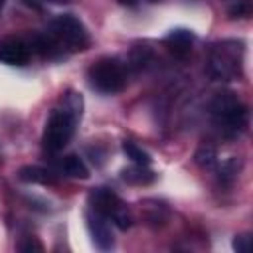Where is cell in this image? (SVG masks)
Wrapping results in <instances>:
<instances>
[{
	"label": "cell",
	"instance_id": "7c38bea8",
	"mask_svg": "<svg viewBox=\"0 0 253 253\" xmlns=\"http://www.w3.org/2000/svg\"><path fill=\"white\" fill-rule=\"evenodd\" d=\"M61 170H63L67 176H71V178H79V180H87V178H89V168H87L85 162H83L79 156H75V154H69V156L63 158Z\"/></svg>",
	"mask_w": 253,
	"mask_h": 253
},
{
	"label": "cell",
	"instance_id": "ac0fdd59",
	"mask_svg": "<svg viewBox=\"0 0 253 253\" xmlns=\"http://www.w3.org/2000/svg\"><path fill=\"white\" fill-rule=\"evenodd\" d=\"M237 170H239V160L237 158H229L225 164H221V168H219V172H221V178H233L235 174H237Z\"/></svg>",
	"mask_w": 253,
	"mask_h": 253
},
{
	"label": "cell",
	"instance_id": "52a82bcc",
	"mask_svg": "<svg viewBox=\"0 0 253 253\" xmlns=\"http://www.w3.org/2000/svg\"><path fill=\"white\" fill-rule=\"evenodd\" d=\"M30 45L26 40L8 36L0 40V63L4 65H26L30 61Z\"/></svg>",
	"mask_w": 253,
	"mask_h": 253
},
{
	"label": "cell",
	"instance_id": "44dd1931",
	"mask_svg": "<svg viewBox=\"0 0 253 253\" xmlns=\"http://www.w3.org/2000/svg\"><path fill=\"white\" fill-rule=\"evenodd\" d=\"M4 2H6V0H0V8H2V6H4Z\"/></svg>",
	"mask_w": 253,
	"mask_h": 253
},
{
	"label": "cell",
	"instance_id": "2e32d148",
	"mask_svg": "<svg viewBox=\"0 0 253 253\" xmlns=\"http://www.w3.org/2000/svg\"><path fill=\"white\" fill-rule=\"evenodd\" d=\"M18 251H22V253H42L43 245L38 241V237H24L18 245Z\"/></svg>",
	"mask_w": 253,
	"mask_h": 253
},
{
	"label": "cell",
	"instance_id": "9a60e30c",
	"mask_svg": "<svg viewBox=\"0 0 253 253\" xmlns=\"http://www.w3.org/2000/svg\"><path fill=\"white\" fill-rule=\"evenodd\" d=\"M61 107L67 113H71L73 117L79 119L81 117V111H83V97L79 93H75V91H67L63 95V99H61Z\"/></svg>",
	"mask_w": 253,
	"mask_h": 253
},
{
	"label": "cell",
	"instance_id": "d6986e66",
	"mask_svg": "<svg viewBox=\"0 0 253 253\" xmlns=\"http://www.w3.org/2000/svg\"><path fill=\"white\" fill-rule=\"evenodd\" d=\"M249 247H251V237H249V235H237V237L233 239V249H235L237 253H247Z\"/></svg>",
	"mask_w": 253,
	"mask_h": 253
},
{
	"label": "cell",
	"instance_id": "277c9868",
	"mask_svg": "<svg viewBox=\"0 0 253 253\" xmlns=\"http://www.w3.org/2000/svg\"><path fill=\"white\" fill-rule=\"evenodd\" d=\"M75 123H77V117L67 113L63 107L53 109L43 128V146L49 152L63 150L75 132Z\"/></svg>",
	"mask_w": 253,
	"mask_h": 253
},
{
	"label": "cell",
	"instance_id": "30bf717a",
	"mask_svg": "<svg viewBox=\"0 0 253 253\" xmlns=\"http://www.w3.org/2000/svg\"><path fill=\"white\" fill-rule=\"evenodd\" d=\"M18 178L28 184H42V186H55L57 178L53 172L42 166H22L18 170Z\"/></svg>",
	"mask_w": 253,
	"mask_h": 253
},
{
	"label": "cell",
	"instance_id": "ffe728a7",
	"mask_svg": "<svg viewBox=\"0 0 253 253\" xmlns=\"http://www.w3.org/2000/svg\"><path fill=\"white\" fill-rule=\"evenodd\" d=\"M117 2H121V4H128V6L136 4V0H117Z\"/></svg>",
	"mask_w": 253,
	"mask_h": 253
},
{
	"label": "cell",
	"instance_id": "5bb4252c",
	"mask_svg": "<svg viewBox=\"0 0 253 253\" xmlns=\"http://www.w3.org/2000/svg\"><path fill=\"white\" fill-rule=\"evenodd\" d=\"M194 160H196V164L202 166V168H213L215 162H217V152H215L213 146H210V144H202V146L196 150Z\"/></svg>",
	"mask_w": 253,
	"mask_h": 253
},
{
	"label": "cell",
	"instance_id": "8fae6325",
	"mask_svg": "<svg viewBox=\"0 0 253 253\" xmlns=\"http://www.w3.org/2000/svg\"><path fill=\"white\" fill-rule=\"evenodd\" d=\"M121 178L126 182V184H134V186H148L156 180V174L152 170H148V166L144 164H134V166H128L121 172Z\"/></svg>",
	"mask_w": 253,
	"mask_h": 253
},
{
	"label": "cell",
	"instance_id": "6da1fadb",
	"mask_svg": "<svg viewBox=\"0 0 253 253\" xmlns=\"http://www.w3.org/2000/svg\"><path fill=\"white\" fill-rule=\"evenodd\" d=\"M210 113L219 130L229 138L239 136L247 126V109L231 91L217 93L210 103Z\"/></svg>",
	"mask_w": 253,
	"mask_h": 253
},
{
	"label": "cell",
	"instance_id": "7a4b0ae2",
	"mask_svg": "<svg viewBox=\"0 0 253 253\" xmlns=\"http://www.w3.org/2000/svg\"><path fill=\"white\" fill-rule=\"evenodd\" d=\"M49 34L55 38L61 49L65 47L69 51H83L91 42L85 24L71 14L57 16L49 26Z\"/></svg>",
	"mask_w": 253,
	"mask_h": 253
},
{
	"label": "cell",
	"instance_id": "4fadbf2b",
	"mask_svg": "<svg viewBox=\"0 0 253 253\" xmlns=\"http://www.w3.org/2000/svg\"><path fill=\"white\" fill-rule=\"evenodd\" d=\"M123 152H125L126 158H130L134 164H144V166H148V164L152 162L150 154H148L146 150H142L138 144L130 142V140H125V142H123Z\"/></svg>",
	"mask_w": 253,
	"mask_h": 253
},
{
	"label": "cell",
	"instance_id": "5b68a950",
	"mask_svg": "<svg viewBox=\"0 0 253 253\" xmlns=\"http://www.w3.org/2000/svg\"><path fill=\"white\" fill-rule=\"evenodd\" d=\"M89 204H91V210L99 211L101 215H105L107 219H113V223L126 231L130 225H132V215L130 211L126 210V206L121 202V198L111 192L109 188H95L91 194H89Z\"/></svg>",
	"mask_w": 253,
	"mask_h": 253
},
{
	"label": "cell",
	"instance_id": "3957f363",
	"mask_svg": "<svg viewBox=\"0 0 253 253\" xmlns=\"http://www.w3.org/2000/svg\"><path fill=\"white\" fill-rule=\"evenodd\" d=\"M89 83L93 89L113 95V93H119L125 89L126 71L121 61H117L113 57H103L89 67Z\"/></svg>",
	"mask_w": 253,
	"mask_h": 253
},
{
	"label": "cell",
	"instance_id": "8992f818",
	"mask_svg": "<svg viewBox=\"0 0 253 253\" xmlns=\"http://www.w3.org/2000/svg\"><path fill=\"white\" fill-rule=\"evenodd\" d=\"M208 73L217 81H227L237 73V57L235 53H229L225 43H221L208 61Z\"/></svg>",
	"mask_w": 253,
	"mask_h": 253
},
{
	"label": "cell",
	"instance_id": "9c48e42d",
	"mask_svg": "<svg viewBox=\"0 0 253 253\" xmlns=\"http://www.w3.org/2000/svg\"><path fill=\"white\" fill-rule=\"evenodd\" d=\"M164 43H166V47H168L174 55L184 57V55H188V53L192 51L194 34H192L190 30H186V28H176V30H172V32L164 38Z\"/></svg>",
	"mask_w": 253,
	"mask_h": 253
},
{
	"label": "cell",
	"instance_id": "ba28073f",
	"mask_svg": "<svg viewBox=\"0 0 253 253\" xmlns=\"http://www.w3.org/2000/svg\"><path fill=\"white\" fill-rule=\"evenodd\" d=\"M87 227H89V231H91L93 243H95L99 249L107 251V249L113 247L115 241H113V233H111V227H109V221H107L105 215H101V213L95 211V210H89V211H87Z\"/></svg>",
	"mask_w": 253,
	"mask_h": 253
},
{
	"label": "cell",
	"instance_id": "e0dca14e",
	"mask_svg": "<svg viewBox=\"0 0 253 253\" xmlns=\"http://www.w3.org/2000/svg\"><path fill=\"white\" fill-rule=\"evenodd\" d=\"M249 14H251V0H237L229 8V16L231 18H247Z\"/></svg>",
	"mask_w": 253,
	"mask_h": 253
}]
</instances>
